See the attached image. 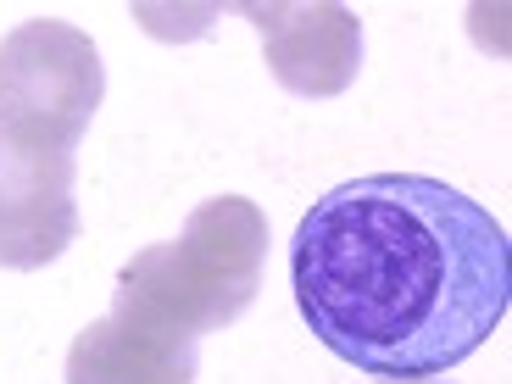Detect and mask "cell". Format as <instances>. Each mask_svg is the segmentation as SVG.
I'll return each instance as SVG.
<instances>
[{
	"label": "cell",
	"instance_id": "6da1fadb",
	"mask_svg": "<svg viewBox=\"0 0 512 384\" xmlns=\"http://www.w3.org/2000/svg\"><path fill=\"white\" fill-rule=\"evenodd\" d=\"M312 340L390 384L468 362L512 307L507 229L429 173H368L312 206L290 245Z\"/></svg>",
	"mask_w": 512,
	"mask_h": 384
},
{
	"label": "cell",
	"instance_id": "7a4b0ae2",
	"mask_svg": "<svg viewBox=\"0 0 512 384\" xmlns=\"http://www.w3.org/2000/svg\"><path fill=\"white\" fill-rule=\"evenodd\" d=\"M262 245H268V229L251 201L240 195L206 201L173 245H151L128 262L117 301L195 340L245 312V301L256 295Z\"/></svg>",
	"mask_w": 512,
	"mask_h": 384
},
{
	"label": "cell",
	"instance_id": "3957f363",
	"mask_svg": "<svg viewBox=\"0 0 512 384\" xmlns=\"http://www.w3.org/2000/svg\"><path fill=\"white\" fill-rule=\"evenodd\" d=\"M101 106V56L67 23H28L0 45V128L45 151H73Z\"/></svg>",
	"mask_w": 512,
	"mask_h": 384
},
{
	"label": "cell",
	"instance_id": "277c9868",
	"mask_svg": "<svg viewBox=\"0 0 512 384\" xmlns=\"http://www.w3.org/2000/svg\"><path fill=\"white\" fill-rule=\"evenodd\" d=\"M73 234V151H45L0 128V268H45Z\"/></svg>",
	"mask_w": 512,
	"mask_h": 384
},
{
	"label": "cell",
	"instance_id": "5b68a950",
	"mask_svg": "<svg viewBox=\"0 0 512 384\" xmlns=\"http://www.w3.org/2000/svg\"><path fill=\"white\" fill-rule=\"evenodd\" d=\"M195 340L117 301L95 329L78 334L67 384H190Z\"/></svg>",
	"mask_w": 512,
	"mask_h": 384
}]
</instances>
